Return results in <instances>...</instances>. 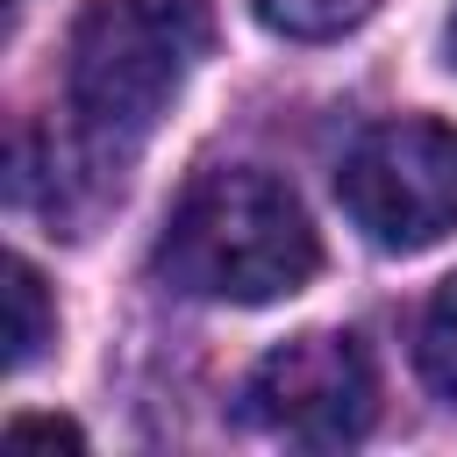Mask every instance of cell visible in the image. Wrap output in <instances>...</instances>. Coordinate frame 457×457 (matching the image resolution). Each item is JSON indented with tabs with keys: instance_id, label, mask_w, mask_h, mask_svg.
I'll use <instances>...</instances> for the list:
<instances>
[{
	"instance_id": "1",
	"label": "cell",
	"mask_w": 457,
	"mask_h": 457,
	"mask_svg": "<svg viewBox=\"0 0 457 457\" xmlns=\"http://www.w3.org/2000/svg\"><path fill=\"white\" fill-rule=\"evenodd\" d=\"M157 264L193 300L271 307V300H293L314 278L321 243H314L307 207L293 200L286 179L236 164V171H207V179L186 186V200L164 221Z\"/></svg>"
},
{
	"instance_id": "2",
	"label": "cell",
	"mask_w": 457,
	"mask_h": 457,
	"mask_svg": "<svg viewBox=\"0 0 457 457\" xmlns=\"http://www.w3.org/2000/svg\"><path fill=\"white\" fill-rule=\"evenodd\" d=\"M207 50V0H93L71 29V114L100 164H121Z\"/></svg>"
},
{
	"instance_id": "3",
	"label": "cell",
	"mask_w": 457,
	"mask_h": 457,
	"mask_svg": "<svg viewBox=\"0 0 457 457\" xmlns=\"http://www.w3.org/2000/svg\"><path fill=\"white\" fill-rule=\"evenodd\" d=\"M336 200L378 250L407 257L443 243L457 228V129L428 114L364 129L336 171Z\"/></svg>"
},
{
	"instance_id": "4",
	"label": "cell",
	"mask_w": 457,
	"mask_h": 457,
	"mask_svg": "<svg viewBox=\"0 0 457 457\" xmlns=\"http://www.w3.org/2000/svg\"><path fill=\"white\" fill-rule=\"evenodd\" d=\"M371 414H378L371 357L357 350V336L336 328H307L278 343L243 378V421L293 450H343L371 428Z\"/></svg>"
},
{
	"instance_id": "5",
	"label": "cell",
	"mask_w": 457,
	"mask_h": 457,
	"mask_svg": "<svg viewBox=\"0 0 457 457\" xmlns=\"http://www.w3.org/2000/svg\"><path fill=\"white\" fill-rule=\"evenodd\" d=\"M50 336H57V307H50L43 278H36V264L7 257V371H29Z\"/></svg>"
},
{
	"instance_id": "6",
	"label": "cell",
	"mask_w": 457,
	"mask_h": 457,
	"mask_svg": "<svg viewBox=\"0 0 457 457\" xmlns=\"http://www.w3.org/2000/svg\"><path fill=\"white\" fill-rule=\"evenodd\" d=\"M414 364L428 378L436 400H457V278L436 286V300L421 307V336H414Z\"/></svg>"
},
{
	"instance_id": "7",
	"label": "cell",
	"mask_w": 457,
	"mask_h": 457,
	"mask_svg": "<svg viewBox=\"0 0 457 457\" xmlns=\"http://www.w3.org/2000/svg\"><path fill=\"white\" fill-rule=\"evenodd\" d=\"M257 7V21L264 29H278V36H300V43H328V36H343V29H357L378 0H250Z\"/></svg>"
},
{
	"instance_id": "8",
	"label": "cell",
	"mask_w": 457,
	"mask_h": 457,
	"mask_svg": "<svg viewBox=\"0 0 457 457\" xmlns=\"http://www.w3.org/2000/svg\"><path fill=\"white\" fill-rule=\"evenodd\" d=\"M7 443H50V450H86V436L57 414H14L7 421Z\"/></svg>"
},
{
	"instance_id": "9",
	"label": "cell",
	"mask_w": 457,
	"mask_h": 457,
	"mask_svg": "<svg viewBox=\"0 0 457 457\" xmlns=\"http://www.w3.org/2000/svg\"><path fill=\"white\" fill-rule=\"evenodd\" d=\"M450 64H457V14H450Z\"/></svg>"
}]
</instances>
